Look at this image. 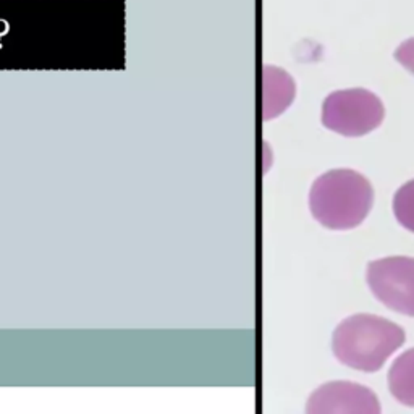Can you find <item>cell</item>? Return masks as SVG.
Masks as SVG:
<instances>
[{"instance_id":"cell-3","label":"cell","mask_w":414,"mask_h":414,"mask_svg":"<svg viewBox=\"0 0 414 414\" xmlns=\"http://www.w3.org/2000/svg\"><path fill=\"white\" fill-rule=\"evenodd\" d=\"M382 100L367 89H342L329 94L322 105V123L338 135L358 138L384 122Z\"/></svg>"},{"instance_id":"cell-7","label":"cell","mask_w":414,"mask_h":414,"mask_svg":"<svg viewBox=\"0 0 414 414\" xmlns=\"http://www.w3.org/2000/svg\"><path fill=\"white\" fill-rule=\"evenodd\" d=\"M294 83L279 68H265V118L275 117L292 104Z\"/></svg>"},{"instance_id":"cell-1","label":"cell","mask_w":414,"mask_h":414,"mask_svg":"<svg viewBox=\"0 0 414 414\" xmlns=\"http://www.w3.org/2000/svg\"><path fill=\"white\" fill-rule=\"evenodd\" d=\"M374 190L364 175L335 168L320 175L309 193L311 214L330 230H349L362 224L371 213Z\"/></svg>"},{"instance_id":"cell-8","label":"cell","mask_w":414,"mask_h":414,"mask_svg":"<svg viewBox=\"0 0 414 414\" xmlns=\"http://www.w3.org/2000/svg\"><path fill=\"white\" fill-rule=\"evenodd\" d=\"M393 214L402 227L414 233V180L404 183L395 193Z\"/></svg>"},{"instance_id":"cell-5","label":"cell","mask_w":414,"mask_h":414,"mask_svg":"<svg viewBox=\"0 0 414 414\" xmlns=\"http://www.w3.org/2000/svg\"><path fill=\"white\" fill-rule=\"evenodd\" d=\"M375 393L354 382H329L307 400V414H379Z\"/></svg>"},{"instance_id":"cell-6","label":"cell","mask_w":414,"mask_h":414,"mask_svg":"<svg viewBox=\"0 0 414 414\" xmlns=\"http://www.w3.org/2000/svg\"><path fill=\"white\" fill-rule=\"evenodd\" d=\"M389 389L398 403L414 408V348L398 356L390 367Z\"/></svg>"},{"instance_id":"cell-9","label":"cell","mask_w":414,"mask_h":414,"mask_svg":"<svg viewBox=\"0 0 414 414\" xmlns=\"http://www.w3.org/2000/svg\"><path fill=\"white\" fill-rule=\"evenodd\" d=\"M395 61L414 75V38L406 39L395 50Z\"/></svg>"},{"instance_id":"cell-4","label":"cell","mask_w":414,"mask_h":414,"mask_svg":"<svg viewBox=\"0 0 414 414\" xmlns=\"http://www.w3.org/2000/svg\"><path fill=\"white\" fill-rule=\"evenodd\" d=\"M371 292L380 303L400 314L414 317V259L392 256L372 261L366 274Z\"/></svg>"},{"instance_id":"cell-2","label":"cell","mask_w":414,"mask_h":414,"mask_svg":"<svg viewBox=\"0 0 414 414\" xmlns=\"http://www.w3.org/2000/svg\"><path fill=\"white\" fill-rule=\"evenodd\" d=\"M404 340V330L392 320L372 314H354L335 329L332 349L342 364L356 371L375 372Z\"/></svg>"}]
</instances>
